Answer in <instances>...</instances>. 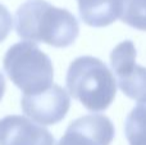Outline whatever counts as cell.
I'll return each mask as SVG.
<instances>
[{
	"mask_svg": "<svg viewBox=\"0 0 146 145\" xmlns=\"http://www.w3.org/2000/svg\"><path fill=\"white\" fill-rule=\"evenodd\" d=\"M119 17L132 28L146 31V0H118Z\"/></svg>",
	"mask_w": 146,
	"mask_h": 145,
	"instance_id": "cell-10",
	"label": "cell"
},
{
	"mask_svg": "<svg viewBox=\"0 0 146 145\" xmlns=\"http://www.w3.org/2000/svg\"><path fill=\"white\" fill-rule=\"evenodd\" d=\"M67 89L90 112L108 109L117 94L115 77L105 63L95 57H78L67 71Z\"/></svg>",
	"mask_w": 146,
	"mask_h": 145,
	"instance_id": "cell-2",
	"label": "cell"
},
{
	"mask_svg": "<svg viewBox=\"0 0 146 145\" xmlns=\"http://www.w3.org/2000/svg\"><path fill=\"white\" fill-rule=\"evenodd\" d=\"M4 71L25 95H33L53 86L54 68L50 58L30 41L12 45L4 55Z\"/></svg>",
	"mask_w": 146,
	"mask_h": 145,
	"instance_id": "cell-3",
	"label": "cell"
},
{
	"mask_svg": "<svg viewBox=\"0 0 146 145\" xmlns=\"http://www.w3.org/2000/svg\"><path fill=\"white\" fill-rule=\"evenodd\" d=\"M0 145H55V140L44 126L10 114L0 120Z\"/></svg>",
	"mask_w": 146,
	"mask_h": 145,
	"instance_id": "cell-7",
	"label": "cell"
},
{
	"mask_svg": "<svg viewBox=\"0 0 146 145\" xmlns=\"http://www.w3.org/2000/svg\"><path fill=\"white\" fill-rule=\"evenodd\" d=\"M136 48L131 40L122 41L110 54V64L119 89L129 99L146 100V68L136 63Z\"/></svg>",
	"mask_w": 146,
	"mask_h": 145,
	"instance_id": "cell-4",
	"label": "cell"
},
{
	"mask_svg": "<svg viewBox=\"0 0 146 145\" xmlns=\"http://www.w3.org/2000/svg\"><path fill=\"white\" fill-rule=\"evenodd\" d=\"M124 134L129 145H146V100L139 102L128 113Z\"/></svg>",
	"mask_w": 146,
	"mask_h": 145,
	"instance_id": "cell-9",
	"label": "cell"
},
{
	"mask_svg": "<svg viewBox=\"0 0 146 145\" xmlns=\"http://www.w3.org/2000/svg\"><path fill=\"white\" fill-rule=\"evenodd\" d=\"M12 27H13L12 14L4 5L0 4V43L8 37L9 32L12 31Z\"/></svg>",
	"mask_w": 146,
	"mask_h": 145,
	"instance_id": "cell-11",
	"label": "cell"
},
{
	"mask_svg": "<svg viewBox=\"0 0 146 145\" xmlns=\"http://www.w3.org/2000/svg\"><path fill=\"white\" fill-rule=\"evenodd\" d=\"M22 110L33 122L45 125L59 123L67 116L71 99L66 90L59 85H53L45 91L33 95H23L21 100Z\"/></svg>",
	"mask_w": 146,
	"mask_h": 145,
	"instance_id": "cell-5",
	"label": "cell"
},
{
	"mask_svg": "<svg viewBox=\"0 0 146 145\" xmlns=\"http://www.w3.org/2000/svg\"><path fill=\"white\" fill-rule=\"evenodd\" d=\"M80 17L90 27H105L119 17L118 0H77Z\"/></svg>",
	"mask_w": 146,
	"mask_h": 145,
	"instance_id": "cell-8",
	"label": "cell"
},
{
	"mask_svg": "<svg viewBox=\"0 0 146 145\" xmlns=\"http://www.w3.org/2000/svg\"><path fill=\"white\" fill-rule=\"evenodd\" d=\"M4 92H5V78L3 76V73L0 72V100L4 96Z\"/></svg>",
	"mask_w": 146,
	"mask_h": 145,
	"instance_id": "cell-12",
	"label": "cell"
},
{
	"mask_svg": "<svg viewBox=\"0 0 146 145\" xmlns=\"http://www.w3.org/2000/svg\"><path fill=\"white\" fill-rule=\"evenodd\" d=\"M114 135V125L106 116L87 114L71 122L58 145H110Z\"/></svg>",
	"mask_w": 146,
	"mask_h": 145,
	"instance_id": "cell-6",
	"label": "cell"
},
{
	"mask_svg": "<svg viewBox=\"0 0 146 145\" xmlns=\"http://www.w3.org/2000/svg\"><path fill=\"white\" fill-rule=\"evenodd\" d=\"M15 31L25 41L68 48L78 37L80 25L71 12L46 0H27L15 12Z\"/></svg>",
	"mask_w": 146,
	"mask_h": 145,
	"instance_id": "cell-1",
	"label": "cell"
}]
</instances>
